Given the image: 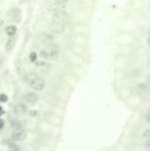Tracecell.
Returning <instances> with one entry per match:
<instances>
[{"label": "cell", "instance_id": "cell-13", "mask_svg": "<svg viewBox=\"0 0 150 151\" xmlns=\"http://www.w3.org/2000/svg\"><path fill=\"white\" fill-rule=\"evenodd\" d=\"M146 120L147 122H150V109L147 113L146 115Z\"/></svg>", "mask_w": 150, "mask_h": 151}, {"label": "cell", "instance_id": "cell-6", "mask_svg": "<svg viewBox=\"0 0 150 151\" xmlns=\"http://www.w3.org/2000/svg\"><path fill=\"white\" fill-rule=\"evenodd\" d=\"M18 39V35L16 34L10 37L6 44V49L7 51H10L14 48L17 43Z\"/></svg>", "mask_w": 150, "mask_h": 151}, {"label": "cell", "instance_id": "cell-19", "mask_svg": "<svg viewBox=\"0 0 150 151\" xmlns=\"http://www.w3.org/2000/svg\"><path fill=\"white\" fill-rule=\"evenodd\" d=\"M148 34H149V36H150V28L148 31Z\"/></svg>", "mask_w": 150, "mask_h": 151}, {"label": "cell", "instance_id": "cell-2", "mask_svg": "<svg viewBox=\"0 0 150 151\" xmlns=\"http://www.w3.org/2000/svg\"><path fill=\"white\" fill-rule=\"evenodd\" d=\"M26 132L22 128H17L12 133V138L17 141L23 140L26 137Z\"/></svg>", "mask_w": 150, "mask_h": 151}, {"label": "cell", "instance_id": "cell-4", "mask_svg": "<svg viewBox=\"0 0 150 151\" xmlns=\"http://www.w3.org/2000/svg\"><path fill=\"white\" fill-rule=\"evenodd\" d=\"M68 19V15L67 13L64 12H59L55 13L52 17L54 22H59V23L63 24L64 22Z\"/></svg>", "mask_w": 150, "mask_h": 151}, {"label": "cell", "instance_id": "cell-20", "mask_svg": "<svg viewBox=\"0 0 150 151\" xmlns=\"http://www.w3.org/2000/svg\"><path fill=\"white\" fill-rule=\"evenodd\" d=\"M149 9H150V5H149Z\"/></svg>", "mask_w": 150, "mask_h": 151}, {"label": "cell", "instance_id": "cell-14", "mask_svg": "<svg viewBox=\"0 0 150 151\" xmlns=\"http://www.w3.org/2000/svg\"><path fill=\"white\" fill-rule=\"evenodd\" d=\"M4 125H5V122L3 120L1 119L0 121V127H1V129H2L4 127Z\"/></svg>", "mask_w": 150, "mask_h": 151}, {"label": "cell", "instance_id": "cell-3", "mask_svg": "<svg viewBox=\"0 0 150 151\" xmlns=\"http://www.w3.org/2000/svg\"><path fill=\"white\" fill-rule=\"evenodd\" d=\"M64 28L65 27L64 24L54 21L50 25L49 27L50 30L55 33H60L63 32L64 30Z\"/></svg>", "mask_w": 150, "mask_h": 151}, {"label": "cell", "instance_id": "cell-17", "mask_svg": "<svg viewBox=\"0 0 150 151\" xmlns=\"http://www.w3.org/2000/svg\"><path fill=\"white\" fill-rule=\"evenodd\" d=\"M5 110H4L2 108V107H1V115L4 114H5Z\"/></svg>", "mask_w": 150, "mask_h": 151}, {"label": "cell", "instance_id": "cell-11", "mask_svg": "<svg viewBox=\"0 0 150 151\" xmlns=\"http://www.w3.org/2000/svg\"><path fill=\"white\" fill-rule=\"evenodd\" d=\"M8 100V96L6 94L3 93L0 95V101H1V102L5 103L7 102Z\"/></svg>", "mask_w": 150, "mask_h": 151}, {"label": "cell", "instance_id": "cell-10", "mask_svg": "<svg viewBox=\"0 0 150 151\" xmlns=\"http://www.w3.org/2000/svg\"><path fill=\"white\" fill-rule=\"evenodd\" d=\"M29 59L31 63H34L37 61L38 59V55L35 52H32L29 55Z\"/></svg>", "mask_w": 150, "mask_h": 151}, {"label": "cell", "instance_id": "cell-8", "mask_svg": "<svg viewBox=\"0 0 150 151\" xmlns=\"http://www.w3.org/2000/svg\"><path fill=\"white\" fill-rule=\"evenodd\" d=\"M65 6L64 3L56 2L54 4L50 5L49 7V9L50 11H57V10H61L62 8L65 7Z\"/></svg>", "mask_w": 150, "mask_h": 151}, {"label": "cell", "instance_id": "cell-1", "mask_svg": "<svg viewBox=\"0 0 150 151\" xmlns=\"http://www.w3.org/2000/svg\"><path fill=\"white\" fill-rule=\"evenodd\" d=\"M31 87L33 89L40 91L44 88L45 86V81L43 78L37 77L30 82Z\"/></svg>", "mask_w": 150, "mask_h": 151}, {"label": "cell", "instance_id": "cell-18", "mask_svg": "<svg viewBox=\"0 0 150 151\" xmlns=\"http://www.w3.org/2000/svg\"><path fill=\"white\" fill-rule=\"evenodd\" d=\"M147 43L150 46V36H149L147 39Z\"/></svg>", "mask_w": 150, "mask_h": 151}, {"label": "cell", "instance_id": "cell-5", "mask_svg": "<svg viewBox=\"0 0 150 151\" xmlns=\"http://www.w3.org/2000/svg\"><path fill=\"white\" fill-rule=\"evenodd\" d=\"M38 96L34 92H29L25 96L24 100L30 105H34L38 100Z\"/></svg>", "mask_w": 150, "mask_h": 151}, {"label": "cell", "instance_id": "cell-7", "mask_svg": "<svg viewBox=\"0 0 150 151\" xmlns=\"http://www.w3.org/2000/svg\"><path fill=\"white\" fill-rule=\"evenodd\" d=\"M27 110V107L24 103H18L14 107V111L16 114H22L25 113Z\"/></svg>", "mask_w": 150, "mask_h": 151}, {"label": "cell", "instance_id": "cell-12", "mask_svg": "<svg viewBox=\"0 0 150 151\" xmlns=\"http://www.w3.org/2000/svg\"><path fill=\"white\" fill-rule=\"evenodd\" d=\"M143 136L145 138H150V127L145 130L143 133Z\"/></svg>", "mask_w": 150, "mask_h": 151}, {"label": "cell", "instance_id": "cell-16", "mask_svg": "<svg viewBox=\"0 0 150 151\" xmlns=\"http://www.w3.org/2000/svg\"><path fill=\"white\" fill-rule=\"evenodd\" d=\"M145 146L147 147H150V138L146 142Z\"/></svg>", "mask_w": 150, "mask_h": 151}, {"label": "cell", "instance_id": "cell-15", "mask_svg": "<svg viewBox=\"0 0 150 151\" xmlns=\"http://www.w3.org/2000/svg\"><path fill=\"white\" fill-rule=\"evenodd\" d=\"M68 1L69 0H56V1L57 3H65Z\"/></svg>", "mask_w": 150, "mask_h": 151}, {"label": "cell", "instance_id": "cell-9", "mask_svg": "<svg viewBox=\"0 0 150 151\" xmlns=\"http://www.w3.org/2000/svg\"><path fill=\"white\" fill-rule=\"evenodd\" d=\"M6 32L7 34L10 37L13 36L16 34V33L17 32V27L15 26H9L6 28Z\"/></svg>", "mask_w": 150, "mask_h": 151}]
</instances>
